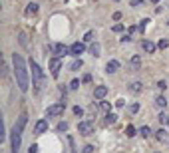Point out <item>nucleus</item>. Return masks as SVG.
Returning <instances> with one entry per match:
<instances>
[{"mask_svg": "<svg viewBox=\"0 0 169 153\" xmlns=\"http://www.w3.org/2000/svg\"><path fill=\"white\" fill-rule=\"evenodd\" d=\"M117 70H119V62H117V60H110V62L106 64V72L107 74H116Z\"/></svg>", "mask_w": 169, "mask_h": 153, "instance_id": "nucleus-14", "label": "nucleus"}, {"mask_svg": "<svg viewBox=\"0 0 169 153\" xmlns=\"http://www.w3.org/2000/svg\"><path fill=\"white\" fill-rule=\"evenodd\" d=\"M96 131V125H94V121H90V119H86V121H80L78 123V133L80 135H92Z\"/></svg>", "mask_w": 169, "mask_h": 153, "instance_id": "nucleus-6", "label": "nucleus"}, {"mask_svg": "<svg viewBox=\"0 0 169 153\" xmlns=\"http://www.w3.org/2000/svg\"><path fill=\"white\" fill-rule=\"evenodd\" d=\"M141 48H143V52H145V54H153V52L157 50V44L149 42V40H143V42H141Z\"/></svg>", "mask_w": 169, "mask_h": 153, "instance_id": "nucleus-12", "label": "nucleus"}, {"mask_svg": "<svg viewBox=\"0 0 169 153\" xmlns=\"http://www.w3.org/2000/svg\"><path fill=\"white\" fill-rule=\"evenodd\" d=\"M167 26H169V20H167Z\"/></svg>", "mask_w": 169, "mask_h": 153, "instance_id": "nucleus-46", "label": "nucleus"}, {"mask_svg": "<svg viewBox=\"0 0 169 153\" xmlns=\"http://www.w3.org/2000/svg\"><path fill=\"white\" fill-rule=\"evenodd\" d=\"M84 52H86V44L84 42H74L72 46H70V54H72L74 58H80Z\"/></svg>", "mask_w": 169, "mask_h": 153, "instance_id": "nucleus-8", "label": "nucleus"}, {"mask_svg": "<svg viewBox=\"0 0 169 153\" xmlns=\"http://www.w3.org/2000/svg\"><path fill=\"white\" fill-rule=\"evenodd\" d=\"M30 70H32V84H34L36 91H40L42 86H44V72L32 58H30Z\"/></svg>", "mask_w": 169, "mask_h": 153, "instance_id": "nucleus-2", "label": "nucleus"}, {"mask_svg": "<svg viewBox=\"0 0 169 153\" xmlns=\"http://www.w3.org/2000/svg\"><path fill=\"white\" fill-rule=\"evenodd\" d=\"M116 121H117V116H116V113H106V121H103L106 125H113Z\"/></svg>", "mask_w": 169, "mask_h": 153, "instance_id": "nucleus-20", "label": "nucleus"}, {"mask_svg": "<svg viewBox=\"0 0 169 153\" xmlns=\"http://www.w3.org/2000/svg\"><path fill=\"white\" fill-rule=\"evenodd\" d=\"M90 54H92V56H96V58L100 56V44H97V42L90 46Z\"/></svg>", "mask_w": 169, "mask_h": 153, "instance_id": "nucleus-25", "label": "nucleus"}, {"mask_svg": "<svg viewBox=\"0 0 169 153\" xmlns=\"http://www.w3.org/2000/svg\"><path fill=\"white\" fill-rule=\"evenodd\" d=\"M116 2H117V0H116Z\"/></svg>", "mask_w": 169, "mask_h": 153, "instance_id": "nucleus-48", "label": "nucleus"}, {"mask_svg": "<svg viewBox=\"0 0 169 153\" xmlns=\"http://www.w3.org/2000/svg\"><path fill=\"white\" fill-rule=\"evenodd\" d=\"M80 86H82V81H80V80H72V81H70V90H78Z\"/></svg>", "mask_w": 169, "mask_h": 153, "instance_id": "nucleus-33", "label": "nucleus"}, {"mask_svg": "<svg viewBox=\"0 0 169 153\" xmlns=\"http://www.w3.org/2000/svg\"><path fill=\"white\" fill-rule=\"evenodd\" d=\"M129 70H132V72H139L141 70V56L139 54L132 56V60H129Z\"/></svg>", "mask_w": 169, "mask_h": 153, "instance_id": "nucleus-9", "label": "nucleus"}, {"mask_svg": "<svg viewBox=\"0 0 169 153\" xmlns=\"http://www.w3.org/2000/svg\"><path fill=\"white\" fill-rule=\"evenodd\" d=\"M106 96H107V86H96V90H94L96 100H102V97H106Z\"/></svg>", "mask_w": 169, "mask_h": 153, "instance_id": "nucleus-13", "label": "nucleus"}, {"mask_svg": "<svg viewBox=\"0 0 169 153\" xmlns=\"http://www.w3.org/2000/svg\"><path fill=\"white\" fill-rule=\"evenodd\" d=\"M125 135H127V137H133V135H135V127H133V125H127V127H125Z\"/></svg>", "mask_w": 169, "mask_h": 153, "instance_id": "nucleus-31", "label": "nucleus"}, {"mask_svg": "<svg viewBox=\"0 0 169 153\" xmlns=\"http://www.w3.org/2000/svg\"><path fill=\"white\" fill-rule=\"evenodd\" d=\"M167 46H169V40H165V38H163V40H159V42H157V48H159V50H165Z\"/></svg>", "mask_w": 169, "mask_h": 153, "instance_id": "nucleus-32", "label": "nucleus"}, {"mask_svg": "<svg viewBox=\"0 0 169 153\" xmlns=\"http://www.w3.org/2000/svg\"><path fill=\"white\" fill-rule=\"evenodd\" d=\"M68 127H70V125H68L66 121H60V123L56 125V131H58V133H66V131H68Z\"/></svg>", "mask_w": 169, "mask_h": 153, "instance_id": "nucleus-22", "label": "nucleus"}, {"mask_svg": "<svg viewBox=\"0 0 169 153\" xmlns=\"http://www.w3.org/2000/svg\"><path fill=\"white\" fill-rule=\"evenodd\" d=\"M26 123H28V113H26V111H22V113H20V117H18V121H16V125H14V127L18 129V131H24Z\"/></svg>", "mask_w": 169, "mask_h": 153, "instance_id": "nucleus-11", "label": "nucleus"}, {"mask_svg": "<svg viewBox=\"0 0 169 153\" xmlns=\"http://www.w3.org/2000/svg\"><path fill=\"white\" fill-rule=\"evenodd\" d=\"M74 116H78V117H82V116H84V109H82L80 106H76V107H74Z\"/></svg>", "mask_w": 169, "mask_h": 153, "instance_id": "nucleus-36", "label": "nucleus"}, {"mask_svg": "<svg viewBox=\"0 0 169 153\" xmlns=\"http://www.w3.org/2000/svg\"><path fill=\"white\" fill-rule=\"evenodd\" d=\"M82 66H84V62H82V58H76L72 64H70V70L72 72H78V70H82Z\"/></svg>", "mask_w": 169, "mask_h": 153, "instance_id": "nucleus-18", "label": "nucleus"}, {"mask_svg": "<svg viewBox=\"0 0 169 153\" xmlns=\"http://www.w3.org/2000/svg\"><path fill=\"white\" fill-rule=\"evenodd\" d=\"M155 106L163 109V107L167 106V100H165V97H163V96H157V97H155Z\"/></svg>", "mask_w": 169, "mask_h": 153, "instance_id": "nucleus-23", "label": "nucleus"}, {"mask_svg": "<svg viewBox=\"0 0 169 153\" xmlns=\"http://www.w3.org/2000/svg\"><path fill=\"white\" fill-rule=\"evenodd\" d=\"M46 50H48V52H52L56 58H64L66 54H70V48H68V46H64V44H48Z\"/></svg>", "mask_w": 169, "mask_h": 153, "instance_id": "nucleus-5", "label": "nucleus"}, {"mask_svg": "<svg viewBox=\"0 0 169 153\" xmlns=\"http://www.w3.org/2000/svg\"><path fill=\"white\" fill-rule=\"evenodd\" d=\"M116 106H117V107H123V106H125V100H117Z\"/></svg>", "mask_w": 169, "mask_h": 153, "instance_id": "nucleus-43", "label": "nucleus"}, {"mask_svg": "<svg viewBox=\"0 0 169 153\" xmlns=\"http://www.w3.org/2000/svg\"><path fill=\"white\" fill-rule=\"evenodd\" d=\"M137 111H139V103L137 101H133L132 106H127V113H129V116H133V113H137Z\"/></svg>", "mask_w": 169, "mask_h": 153, "instance_id": "nucleus-21", "label": "nucleus"}, {"mask_svg": "<svg viewBox=\"0 0 169 153\" xmlns=\"http://www.w3.org/2000/svg\"><path fill=\"white\" fill-rule=\"evenodd\" d=\"M132 94H139V91H143V84L141 81H133V84H129V87H127Z\"/></svg>", "mask_w": 169, "mask_h": 153, "instance_id": "nucleus-16", "label": "nucleus"}, {"mask_svg": "<svg viewBox=\"0 0 169 153\" xmlns=\"http://www.w3.org/2000/svg\"><path fill=\"white\" fill-rule=\"evenodd\" d=\"M20 145H22V131H18L14 127L10 131V147H12V153H18Z\"/></svg>", "mask_w": 169, "mask_h": 153, "instance_id": "nucleus-4", "label": "nucleus"}, {"mask_svg": "<svg viewBox=\"0 0 169 153\" xmlns=\"http://www.w3.org/2000/svg\"><path fill=\"white\" fill-rule=\"evenodd\" d=\"M159 121H161V123H169V116L161 111V113H159Z\"/></svg>", "mask_w": 169, "mask_h": 153, "instance_id": "nucleus-35", "label": "nucleus"}, {"mask_svg": "<svg viewBox=\"0 0 169 153\" xmlns=\"http://www.w3.org/2000/svg\"><path fill=\"white\" fill-rule=\"evenodd\" d=\"M48 131V119H38L36 121V127H34V133L36 135H42Z\"/></svg>", "mask_w": 169, "mask_h": 153, "instance_id": "nucleus-10", "label": "nucleus"}, {"mask_svg": "<svg viewBox=\"0 0 169 153\" xmlns=\"http://www.w3.org/2000/svg\"><path fill=\"white\" fill-rule=\"evenodd\" d=\"M147 24H149V18H143V20H139V24H137V30L141 32V34H143V32H145Z\"/></svg>", "mask_w": 169, "mask_h": 153, "instance_id": "nucleus-24", "label": "nucleus"}, {"mask_svg": "<svg viewBox=\"0 0 169 153\" xmlns=\"http://www.w3.org/2000/svg\"><path fill=\"white\" fill-rule=\"evenodd\" d=\"M151 2H153V4H159V0H151Z\"/></svg>", "mask_w": 169, "mask_h": 153, "instance_id": "nucleus-45", "label": "nucleus"}, {"mask_svg": "<svg viewBox=\"0 0 169 153\" xmlns=\"http://www.w3.org/2000/svg\"><path fill=\"white\" fill-rule=\"evenodd\" d=\"M143 4V0H132V6H141Z\"/></svg>", "mask_w": 169, "mask_h": 153, "instance_id": "nucleus-42", "label": "nucleus"}, {"mask_svg": "<svg viewBox=\"0 0 169 153\" xmlns=\"http://www.w3.org/2000/svg\"><path fill=\"white\" fill-rule=\"evenodd\" d=\"M28 153H38V145H36V143H32V145H30V149H28Z\"/></svg>", "mask_w": 169, "mask_h": 153, "instance_id": "nucleus-39", "label": "nucleus"}, {"mask_svg": "<svg viewBox=\"0 0 169 153\" xmlns=\"http://www.w3.org/2000/svg\"><path fill=\"white\" fill-rule=\"evenodd\" d=\"M64 111H66V101L52 103V106H48V107H46V117H60Z\"/></svg>", "mask_w": 169, "mask_h": 153, "instance_id": "nucleus-3", "label": "nucleus"}, {"mask_svg": "<svg viewBox=\"0 0 169 153\" xmlns=\"http://www.w3.org/2000/svg\"><path fill=\"white\" fill-rule=\"evenodd\" d=\"M94 38H96V32H94V30H90V32H86L84 42H94Z\"/></svg>", "mask_w": 169, "mask_h": 153, "instance_id": "nucleus-29", "label": "nucleus"}, {"mask_svg": "<svg viewBox=\"0 0 169 153\" xmlns=\"http://www.w3.org/2000/svg\"><path fill=\"white\" fill-rule=\"evenodd\" d=\"M139 135H141V137H149V135H151V129L147 127V125H143V127L139 129Z\"/></svg>", "mask_w": 169, "mask_h": 153, "instance_id": "nucleus-28", "label": "nucleus"}, {"mask_svg": "<svg viewBox=\"0 0 169 153\" xmlns=\"http://www.w3.org/2000/svg\"><path fill=\"white\" fill-rule=\"evenodd\" d=\"M0 139H6V123H4V117L0 119Z\"/></svg>", "mask_w": 169, "mask_h": 153, "instance_id": "nucleus-27", "label": "nucleus"}, {"mask_svg": "<svg viewBox=\"0 0 169 153\" xmlns=\"http://www.w3.org/2000/svg\"><path fill=\"white\" fill-rule=\"evenodd\" d=\"M36 12H38V4H36V2H30L28 6H26V10H24L26 16H34Z\"/></svg>", "mask_w": 169, "mask_h": 153, "instance_id": "nucleus-17", "label": "nucleus"}, {"mask_svg": "<svg viewBox=\"0 0 169 153\" xmlns=\"http://www.w3.org/2000/svg\"><path fill=\"white\" fill-rule=\"evenodd\" d=\"M112 30H113V32H122V30H123V24H113Z\"/></svg>", "mask_w": 169, "mask_h": 153, "instance_id": "nucleus-38", "label": "nucleus"}, {"mask_svg": "<svg viewBox=\"0 0 169 153\" xmlns=\"http://www.w3.org/2000/svg\"><path fill=\"white\" fill-rule=\"evenodd\" d=\"M165 87H167V81H157V90H159V91H163V90H165Z\"/></svg>", "mask_w": 169, "mask_h": 153, "instance_id": "nucleus-37", "label": "nucleus"}, {"mask_svg": "<svg viewBox=\"0 0 169 153\" xmlns=\"http://www.w3.org/2000/svg\"><path fill=\"white\" fill-rule=\"evenodd\" d=\"M155 139L159 141V143H165V141H169V133L165 129H157L155 131Z\"/></svg>", "mask_w": 169, "mask_h": 153, "instance_id": "nucleus-15", "label": "nucleus"}, {"mask_svg": "<svg viewBox=\"0 0 169 153\" xmlns=\"http://www.w3.org/2000/svg\"><path fill=\"white\" fill-rule=\"evenodd\" d=\"M20 44H22V46L28 44V42H26V34H20Z\"/></svg>", "mask_w": 169, "mask_h": 153, "instance_id": "nucleus-41", "label": "nucleus"}, {"mask_svg": "<svg viewBox=\"0 0 169 153\" xmlns=\"http://www.w3.org/2000/svg\"><path fill=\"white\" fill-rule=\"evenodd\" d=\"M12 66H14V78H16V86H18L20 91H28L30 87V76H28V68H26V62L20 54H12Z\"/></svg>", "mask_w": 169, "mask_h": 153, "instance_id": "nucleus-1", "label": "nucleus"}, {"mask_svg": "<svg viewBox=\"0 0 169 153\" xmlns=\"http://www.w3.org/2000/svg\"><path fill=\"white\" fill-rule=\"evenodd\" d=\"M60 72H62V58H56V56H54V58L50 60V76L56 80L58 76H60Z\"/></svg>", "mask_w": 169, "mask_h": 153, "instance_id": "nucleus-7", "label": "nucleus"}, {"mask_svg": "<svg viewBox=\"0 0 169 153\" xmlns=\"http://www.w3.org/2000/svg\"><path fill=\"white\" fill-rule=\"evenodd\" d=\"M64 2H68V0H64Z\"/></svg>", "mask_w": 169, "mask_h": 153, "instance_id": "nucleus-47", "label": "nucleus"}, {"mask_svg": "<svg viewBox=\"0 0 169 153\" xmlns=\"http://www.w3.org/2000/svg\"><path fill=\"white\" fill-rule=\"evenodd\" d=\"M94 149H96V147L94 145H84V147H82V153H94Z\"/></svg>", "mask_w": 169, "mask_h": 153, "instance_id": "nucleus-34", "label": "nucleus"}, {"mask_svg": "<svg viewBox=\"0 0 169 153\" xmlns=\"http://www.w3.org/2000/svg\"><path fill=\"white\" fill-rule=\"evenodd\" d=\"M68 143H70V149H72V153H78V147H76V141L72 135H68Z\"/></svg>", "mask_w": 169, "mask_h": 153, "instance_id": "nucleus-30", "label": "nucleus"}, {"mask_svg": "<svg viewBox=\"0 0 169 153\" xmlns=\"http://www.w3.org/2000/svg\"><path fill=\"white\" fill-rule=\"evenodd\" d=\"M88 111H90V116H92V117H96V116H97V111H100V103H92Z\"/></svg>", "mask_w": 169, "mask_h": 153, "instance_id": "nucleus-26", "label": "nucleus"}, {"mask_svg": "<svg viewBox=\"0 0 169 153\" xmlns=\"http://www.w3.org/2000/svg\"><path fill=\"white\" fill-rule=\"evenodd\" d=\"M122 18V12H113V20H119Z\"/></svg>", "mask_w": 169, "mask_h": 153, "instance_id": "nucleus-44", "label": "nucleus"}, {"mask_svg": "<svg viewBox=\"0 0 169 153\" xmlns=\"http://www.w3.org/2000/svg\"><path fill=\"white\" fill-rule=\"evenodd\" d=\"M100 111L112 113V103H110V101H100Z\"/></svg>", "mask_w": 169, "mask_h": 153, "instance_id": "nucleus-19", "label": "nucleus"}, {"mask_svg": "<svg viewBox=\"0 0 169 153\" xmlns=\"http://www.w3.org/2000/svg\"><path fill=\"white\" fill-rule=\"evenodd\" d=\"M82 81H84V84H90V81H92V76H90V74H86V76H84V80H82Z\"/></svg>", "mask_w": 169, "mask_h": 153, "instance_id": "nucleus-40", "label": "nucleus"}]
</instances>
